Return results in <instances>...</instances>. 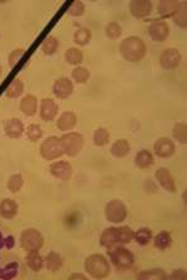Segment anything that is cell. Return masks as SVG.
I'll use <instances>...</instances> for the list:
<instances>
[{
    "label": "cell",
    "instance_id": "1",
    "mask_svg": "<svg viewBox=\"0 0 187 280\" xmlns=\"http://www.w3.org/2000/svg\"><path fill=\"white\" fill-rule=\"evenodd\" d=\"M120 53L130 63H138L142 60L146 54V45L143 40L138 36H129L124 39L120 45Z\"/></svg>",
    "mask_w": 187,
    "mask_h": 280
},
{
    "label": "cell",
    "instance_id": "2",
    "mask_svg": "<svg viewBox=\"0 0 187 280\" xmlns=\"http://www.w3.org/2000/svg\"><path fill=\"white\" fill-rule=\"evenodd\" d=\"M86 272L95 279H104L110 274V264L104 255L93 254L88 256L84 264Z\"/></svg>",
    "mask_w": 187,
    "mask_h": 280
},
{
    "label": "cell",
    "instance_id": "3",
    "mask_svg": "<svg viewBox=\"0 0 187 280\" xmlns=\"http://www.w3.org/2000/svg\"><path fill=\"white\" fill-rule=\"evenodd\" d=\"M109 254H110V259L113 261L114 267L117 270H121V272L129 270L135 263L134 254L124 247H118L117 245L113 249H109Z\"/></svg>",
    "mask_w": 187,
    "mask_h": 280
},
{
    "label": "cell",
    "instance_id": "4",
    "mask_svg": "<svg viewBox=\"0 0 187 280\" xmlns=\"http://www.w3.org/2000/svg\"><path fill=\"white\" fill-rule=\"evenodd\" d=\"M61 145H63L64 154L69 157H75L81 151L84 146V137L79 133L70 132L64 134L60 138Z\"/></svg>",
    "mask_w": 187,
    "mask_h": 280
},
{
    "label": "cell",
    "instance_id": "5",
    "mask_svg": "<svg viewBox=\"0 0 187 280\" xmlns=\"http://www.w3.org/2000/svg\"><path fill=\"white\" fill-rule=\"evenodd\" d=\"M20 245L28 253L38 252L44 245V239H43L42 234L35 229H26L23 231L22 236H20Z\"/></svg>",
    "mask_w": 187,
    "mask_h": 280
},
{
    "label": "cell",
    "instance_id": "6",
    "mask_svg": "<svg viewBox=\"0 0 187 280\" xmlns=\"http://www.w3.org/2000/svg\"><path fill=\"white\" fill-rule=\"evenodd\" d=\"M105 217L114 224H120L127 217V209L125 204L118 199H114L105 206Z\"/></svg>",
    "mask_w": 187,
    "mask_h": 280
},
{
    "label": "cell",
    "instance_id": "7",
    "mask_svg": "<svg viewBox=\"0 0 187 280\" xmlns=\"http://www.w3.org/2000/svg\"><path fill=\"white\" fill-rule=\"evenodd\" d=\"M40 154L45 160H54L60 158L64 154L60 139L56 137L47 138L40 146Z\"/></svg>",
    "mask_w": 187,
    "mask_h": 280
},
{
    "label": "cell",
    "instance_id": "8",
    "mask_svg": "<svg viewBox=\"0 0 187 280\" xmlns=\"http://www.w3.org/2000/svg\"><path fill=\"white\" fill-rule=\"evenodd\" d=\"M181 63V54L177 49H166L160 55V64L166 70H172Z\"/></svg>",
    "mask_w": 187,
    "mask_h": 280
},
{
    "label": "cell",
    "instance_id": "9",
    "mask_svg": "<svg viewBox=\"0 0 187 280\" xmlns=\"http://www.w3.org/2000/svg\"><path fill=\"white\" fill-rule=\"evenodd\" d=\"M52 91H54V95H55L58 99H66V98H69L72 94V91H74L72 82L69 78H60V79H58L54 83Z\"/></svg>",
    "mask_w": 187,
    "mask_h": 280
},
{
    "label": "cell",
    "instance_id": "10",
    "mask_svg": "<svg viewBox=\"0 0 187 280\" xmlns=\"http://www.w3.org/2000/svg\"><path fill=\"white\" fill-rule=\"evenodd\" d=\"M170 34V28L166 22H154L149 27V35L156 43H163Z\"/></svg>",
    "mask_w": 187,
    "mask_h": 280
},
{
    "label": "cell",
    "instance_id": "11",
    "mask_svg": "<svg viewBox=\"0 0 187 280\" xmlns=\"http://www.w3.org/2000/svg\"><path fill=\"white\" fill-rule=\"evenodd\" d=\"M154 151L159 158H170L175 153V144L170 138H160L155 143Z\"/></svg>",
    "mask_w": 187,
    "mask_h": 280
},
{
    "label": "cell",
    "instance_id": "12",
    "mask_svg": "<svg viewBox=\"0 0 187 280\" xmlns=\"http://www.w3.org/2000/svg\"><path fill=\"white\" fill-rule=\"evenodd\" d=\"M155 176H156V180L159 181V184L161 185L164 189L170 193L176 192V184H175L172 174L170 173L168 169H166V168H160V169L156 170Z\"/></svg>",
    "mask_w": 187,
    "mask_h": 280
},
{
    "label": "cell",
    "instance_id": "13",
    "mask_svg": "<svg viewBox=\"0 0 187 280\" xmlns=\"http://www.w3.org/2000/svg\"><path fill=\"white\" fill-rule=\"evenodd\" d=\"M100 244H101L102 247L108 248V249H113V248L121 244L118 228L105 229L104 233L101 234V238H100Z\"/></svg>",
    "mask_w": 187,
    "mask_h": 280
},
{
    "label": "cell",
    "instance_id": "14",
    "mask_svg": "<svg viewBox=\"0 0 187 280\" xmlns=\"http://www.w3.org/2000/svg\"><path fill=\"white\" fill-rule=\"evenodd\" d=\"M130 13L135 18H145L151 13L152 4L149 0H132L129 5Z\"/></svg>",
    "mask_w": 187,
    "mask_h": 280
},
{
    "label": "cell",
    "instance_id": "15",
    "mask_svg": "<svg viewBox=\"0 0 187 280\" xmlns=\"http://www.w3.org/2000/svg\"><path fill=\"white\" fill-rule=\"evenodd\" d=\"M50 173L60 180H69L72 175V168L68 162H55L50 165Z\"/></svg>",
    "mask_w": 187,
    "mask_h": 280
},
{
    "label": "cell",
    "instance_id": "16",
    "mask_svg": "<svg viewBox=\"0 0 187 280\" xmlns=\"http://www.w3.org/2000/svg\"><path fill=\"white\" fill-rule=\"evenodd\" d=\"M59 107L52 99H43L40 107V116L45 121H52L58 115Z\"/></svg>",
    "mask_w": 187,
    "mask_h": 280
},
{
    "label": "cell",
    "instance_id": "17",
    "mask_svg": "<svg viewBox=\"0 0 187 280\" xmlns=\"http://www.w3.org/2000/svg\"><path fill=\"white\" fill-rule=\"evenodd\" d=\"M4 130H5V134L8 135L11 139H18L23 135L24 133V124L22 120L17 118L8 119V120L4 123Z\"/></svg>",
    "mask_w": 187,
    "mask_h": 280
},
{
    "label": "cell",
    "instance_id": "18",
    "mask_svg": "<svg viewBox=\"0 0 187 280\" xmlns=\"http://www.w3.org/2000/svg\"><path fill=\"white\" fill-rule=\"evenodd\" d=\"M20 109L26 116H33L38 110V99L35 95L28 94L20 102Z\"/></svg>",
    "mask_w": 187,
    "mask_h": 280
},
{
    "label": "cell",
    "instance_id": "19",
    "mask_svg": "<svg viewBox=\"0 0 187 280\" xmlns=\"http://www.w3.org/2000/svg\"><path fill=\"white\" fill-rule=\"evenodd\" d=\"M18 214V204L11 199H4L0 203V215L4 219H13Z\"/></svg>",
    "mask_w": 187,
    "mask_h": 280
},
{
    "label": "cell",
    "instance_id": "20",
    "mask_svg": "<svg viewBox=\"0 0 187 280\" xmlns=\"http://www.w3.org/2000/svg\"><path fill=\"white\" fill-rule=\"evenodd\" d=\"M75 124H76V115L72 112H65L60 115L56 125L63 132H68L75 127Z\"/></svg>",
    "mask_w": 187,
    "mask_h": 280
},
{
    "label": "cell",
    "instance_id": "21",
    "mask_svg": "<svg viewBox=\"0 0 187 280\" xmlns=\"http://www.w3.org/2000/svg\"><path fill=\"white\" fill-rule=\"evenodd\" d=\"M111 154L116 158H124L130 153V144L126 139H118L110 149Z\"/></svg>",
    "mask_w": 187,
    "mask_h": 280
},
{
    "label": "cell",
    "instance_id": "22",
    "mask_svg": "<svg viewBox=\"0 0 187 280\" xmlns=\"http://www.w3.org/2000/svg\"><path fill=\"white\" fill-rule=\"evenodd\" d=\"M61 265H63V259L56 252H50L47 258L44 259V267L49 272H56L60 269Z\"/></svg>",
    "mask_w": 187,
    "mask_h": 280
},
{
    "label": "cell",
    "instance_id": "23",
    "mask_svg": "<svg viewBox=\"0 0 187 280\" xmlns=\"http://www.w3.org/2000/svg\"><path fill=\"white\" fill-rule=\"evenodd\" d=\"M135 164L140 169H146L154 164V157L149 150H140L135 157Z\"/></svg>",
    "mask_w": 187,
    "mask_h": 280
},
{
    "label": "cell",
    "instance_id": "24",
    "mask_svg": "<svg viewBox=\"0 0 187 280\" xmlns=\"http://www.w3.org/2000/svg\"><path fill=\"white\" fill-rule=\"evenodd\" d=\"M186 9H187V3L186 1H182V3H179V6H177L176 11L173 13L172 18L173 22L177 27L180 28H186L187 24V15H186Z\"/></svg>",
    "mask_w": 187,
    "mask_h": 280
},
{
    "label": "cell",
    "instance_id": "25",
    "mask_svg": "<svg viewBox=\"0 0 187 280\" xmlns=\"http://www.w3.org/2000/svg\"><path fill=\"white\" fill-rule=\"evenodd\" d=\"M26 264L33 272L38 273L43 269L44 267V258L42 255H39L38 252H30L26 255Z\"/></svg>",
    "mask_w": 187,
    "mask_h": 280
},
{
    "label": "cell",
    "instance_id": "26",
    "mask_svg": "<svg viewBox=\"0 0 187 280\" xmlns=\"http://www.w3.org/2000/svg\"><path fill=\"white\" fill-rule=\"evenodd\" d=\"M177 6H179V1H173V0H164V1H160L159 14L164 18L172 17L173 13L176 11Z\"/></svg>",
    "mask_w": 187,
    "mask_h": 280
},
{
    "label": "cell",
    "instance_id": "27",
    "mask_svg": "<svg viewBox=\"0 0 187 280\" xmlns=\"http://www.w3.org/2000/svg\"><path fill=\"white\" fill-rule=\"evenodd\" d=\"M172 242V238H171V234L168 231H161V233L157 234L154 239V245L160 250L167 249L171 245Z\"/></svg>",
    "mask_w": 187,
    "mask_h": 280
},
{
    "label": "cell",
    "instance_id": "28",
    "mask_svg": "<svg viewBox=\"0 0 187 280\" xmlns=\"http://www.w3.org/2000/svg\"><path fill=\"white\" fill-rule=\"evenodd\" d=\"M18 272H19V264L17 261H13V263L8 264L6 267H0V279H13V278L17 277Z\"/></svg>",
    "mask_w": 187,
    "mask_h": 280
},
{
    "label": "cell",
    "instance_id": "29",
    "mask_svg": "<svg viewBox=\"0 0 187 280\" xmlns=\"http://www.w3.org/2000/svg\"><path fill=\"white\" fill-rule=\"evenodd\" d=\"M91 36H93V34H91V31L89 30L88 28H80L74 34L75 44L84 47V45H86L91 40Z\"/></svg>",
    "mask_w": 187,
    "mask_h": 280
},
{
    "label": "cell",
    "instance_id": "30",
    "mask_svg": "<svg viewBox=\"0 0 187 280\" xmlns=\"http://www.w3.org/2000/svg\"><path fill=\"white\" fill-rule=\"evenodd\" d=\"M23 91H24V84H23V82L20 79H15L14 82L8 86L5 94L8 98L17 99V98H19V96L22 95Z\"/></svg>",
    "mask_w": 187,
    "mask_h": 280
},
{
    "label": "cell",
    "instance_id": "31",
    "mask_svg": "<svg viewBox=\"0 0 187 280\" xmlns=\"http://www.w3.org/2000/svg\"><path fill=\"white\" fill-rule=\"evenodd\" d=\"M110 140V133L105 128H97L94 133V144L96 146H104Z\"/></svg>",
    "mask_w": 187,
    "mask_h": 280
},
{
    "label": "cell",
    "instance_id": "32",
    "mask_svg": "<svg viewBox=\"0 0 187 280\" xmlns=\"http://www.w3.org/2000/svg\"><path fill=\"white\" fill-rule=\"evenodd\" d=\"M59 48V40L55 38V36H47V39L44 40L42 45V50L44 54L47 55H52L55 54L56 50Z\"/></svg>",
    "mask_w": 187,
    "mask_h": 280
},
{
    "label": "cell",
    "instance_id": "33",
    "mask_svg": "<svg viewBox=\"0 0 187 280\" xmlns=\"http://www.w3.org/2000/svg\"><path fill=\"white\" fill-rule=\"evenodd\" d=\"M173 138L181 144H186L187 141V125L185 123H176L172 130Z\"/></svg>",
    "mask_w": 187,
    "mask_h": 280
},
{
    "label": "cell",
    "instance_id": "34",
    "mask_svg": "<svg viewBox=\"0 0 187 280\" xmlns=\"http://www.w3.org/2000/svg\"><path fill=\"white\" fill-rule=\"evenodd\" d=\"M139 279H145V280H164L167 278L165 272L161 269H152V270H146V272L140 273L138 275Z\"/></svg>",
    "mask_w": 187,
    "mask_h": 280
},
{
    "label": "cell",
    "instance_id": "35",
    "mask_svg": "<svg viewBox=\"0 0 187 280\" xmlns=\"http://www.w3.org/2000/svg\"><path fill=\"white\" fill-rule=\"evenodd\" d=\"M65 59L66 61L71 65H77L83 61V53L77 48H70L66 50L65 53Z\"/></svg>",
    "mask_w": 187,
    "mask_h": 280
},
{
    "label": "cell",
    "instance_id": "36",
    "mask_svg": "<svg viewBox=\"0 0 187 280\" xmlns=\"http://www.w3.org/2000/svg\"><path fill=\"white\" fill-rule=\"evenodd\" d=\"M151 230L149 228H141L139 229L136 233H134V239L136 240V243L140 245H147L151 240Z\"/></svg>",
    "mask_w": 187,
    "mask_h": 280
},
{
    "label": "cell",
    "instance_id": "37",
    "mask_svg": "<svg viewBox=\"0 0 187 280\" xmlns=\"http://www.w3.org/2000/svg\"><path fill=\"white\" fill-rule=\"evenodd\" d=\"M72 79L77 83V84H85L90 78V73L84 66H77L72 70Z\"/></svg>",
    "mask_w": 187,
    "mask_h": 280
},
{
    "label": "cell",
    "instance_id": "38",
    "mask_svg": "<svg viewBox=\"0 0 187 280\" xmlns=\"http://www.w3.org/2000/svg\"><path fill=\"white\" fill-rule=\"evenodd\" d=\"M105 33H106V36H108V38L117 39L120 38V35L122 34V29L117 23L111 22L106 25V28H105Z\"/></svg>",
    "mask_w": 187,
    "mask_h": 280
},
{
    "label": "cell",
    "instance_id": "39",
    "mask_svg": "<svg viewBox=\"0 0 187 280\" xmlns=\"http://www.w3.org/2000/svg\"><path fill=\"white\" fill-rule=\"evenodd\" d=\"M23 183H24L23 176L20 175V174H14V175H11L10 178H9L8 189L10 190L11 193H18L22 189Z\"/></svg>",
    "mask_w": 187,
    "mask_h": 280
},
{
    "label": "cell",
    "instance_id": "40",
    "mask_svg": "<svg viewBox=\"0 0 187 280\" xmlns=\"http://www.w3.org/2000/svg\"><path fill=\"white\" fill-rule=\"evenodd\" d=\"M43 137V130L42 128H40V125H38V124H31V125H29L28 128V138L30 141H38L40 138Z\"/></svg>",
    "mask_w": 187,
    "mask_h": 280
},
{
    "label": "cell",
    "instance_id": "41",
    "mask_svg": "<svg viewBox=\"0 0 187 280\" xmlns=\"http://www.w3.org/2000/svg\"><path fill=\"white\" fill-rule=\"evenodd\" d=\"M118 233H120V240L121 244H127L134 239V230L130 226H120L118 228Z\"/></svg>",
    "mask_w": 187,
    "mask_h": 280
},
{
    "label": "cell",
    "instance_id": "42",
    "mask_svg": "<svg viewBox=\"0 0 187 280\" xmlns=\"http://www.w3.org/2000/svg\"><path fill=\"white\" fill-rule=\"evenodd\" d=\"M68 13L71 17H81L85 13V5H84L83 1H74L69 8V10H68Z\"/></svg>",
    "mask_w": 187,
    "mask_h": 280
},
{
    "label": "cell",
    "instance_id": "43",
    "mask_svg": "<svg viewBox=\"0 0 187 280\" xmlns=\"http://www.w3.org/2000/svg\"><path fill=\"white\" fill-rule=\"evenodd\" d=\"M24 54V49H17L11 53L10 56H9V64H10L11 68H14L17 65V63L19 61V59L22 58V55Z\"/></svg>",
    "mask_w": 187,
    "mask_h": 280
},
{
    "label": "cell",
    "instance_id": "44",
    "mask_svg": "<svg viewBox=\"0 0 187 280\" xmlns=\"http://www.w3.org/2000/svg\"><path fill=\"white\" fill-rule=\"evenodd\" d=\"M171 279H186V273L182 269H177L170 275Z\"/></svg>",
    "mask_w": 187,
    "mask_h": 280
},
{
    "label": "cell",
    "instance_id": "45",
    "mask_svg": "<svg viewBox=\"0 0 187 280\" xmlns=\"http://www.w3.org/2000/svg\"><path fill=\"white\" fill-rule=\"evenodd\" d=\"M4 243H5V247L9 248V249H11V248H14V238L13 236H8V238H5L4 239Z\"/></svg>",
    "mask_w": 187,
    "mask_h": 280
},
{
    "label": "cell",
    "instance_id": "46",
    "mask_svg": "<svg viewBox=\"0 0 187 280\" xmlns=\"http://www.w3.org/2000/svg\"><path fill=\"white\" fill-rule=\"evenodd\" d=\"M70 280L72 279H83V280H86V277L84 274H72L69 277Z\"/></svg>",
    "mask_w": 187,
    "mask_h": 280
},
{
    "label": "cell",
    "instance_id": "47",
    "mask_svg": "<svg viewBox=\"0 0 187 280\" xmlns=\"http://www.w3.org/2000/svg\"><path fill=\"white\" fill-rule=\"evenodd\" d=\"M5 245V243H4V238H3V235H1V233H0V249Z\"/></svg>",
    "mask_w": 187,
    "mask_h": 280
},
{
    "label": "cell",
    "instance_id": "48",
    "mask_svg": "<svg viewBox=\"0 0 187 280\" xmlns=\"http://www.w3.org/2000/svg\"><path fill=\"white\" fill-rule=\"evenodd\" d=\"M0 75H1V68H0Z\"/></svg>",
    "mask_w": 187,
    "mask_h": 280
}]
</instances>
